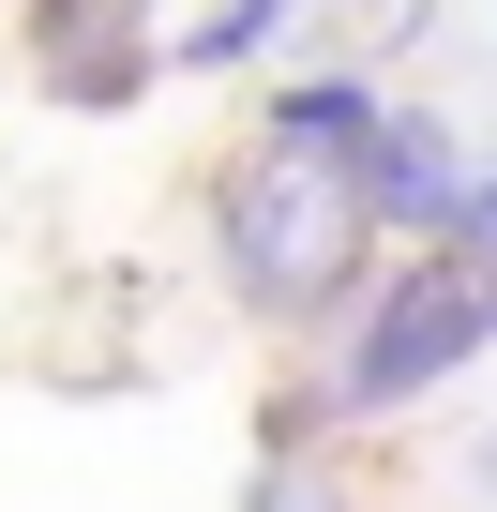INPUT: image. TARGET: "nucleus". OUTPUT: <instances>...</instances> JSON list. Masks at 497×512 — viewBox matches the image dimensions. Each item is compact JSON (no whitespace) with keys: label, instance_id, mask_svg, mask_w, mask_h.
<instances>
[{"label":"nucleus","instance_id":"1a4fd4ad","mask_svg":"<svg viewBox=\"0 0 497 512\" xmlns=\"http://www.w3.org/2000/svg\"><path fill=\"white\" fill-rule=\"evenodd\" d=\"M467 482H482V497H497V422H482V452H467Z\"/></svg>","mask_w":497,"mask_h":512},{"label":"nucleus","instance_id":"f03ea898","mask_svg":"<svg viewBox=\"0 0 497 512\" xmlns=\"http://www.w3.org/2000/svg\"><path fill=\"white\" fill-rule=\"evenodd\" d=\"M482 347H497V256L482 241H407L347 302V347L317 362V392H332V422H392V407L452 392Z\"/></svg>","mask_w":497,"mask_h":512},{"label":"nucleus","instance_id":"39448f33","mask_svg":"<svg viewBox=\"0 0 497 512\" xmlns=\"http://www.w3.org/2000/svg\"><path fill=\"white\" fill-rule=\"evenodd\" d=\"M302 46V0H211V16L166 31V76H241V61H272Z\"/></svg>","mask_w":497,"mask_h":512},{"label":"nucleus","instance_id":"6e6552de","mask_svg":"<svg viewBox=\"0 0 497 512\" xmlns=\"http://www.w3.org/2000/svg\"><path fill=\"white\" fill-rule=\"evenodd\" d=\"M452 241H482V256H497V166H467V211H452Z\"/></svg>","mask_w":497,"mask_h":512},{"label":"nucleus","instance_id":"7ed1b4c3","mask_svg":"<svg viewBox=\"0 0 497 512\" xmlns=\"http://www.w3.org/2000/svg\"><path fill=\"white\" fill-rule=\"evenodd\" d=\"M16 31H31V91H46L61 121H121V106H151V76H166L151 0H16Z\"/></svg>","mask_w":497,"mask_h":512},{"label":"nucleus","instance_id":"20e7f679","mask_svg":"<svg viewBox=\"0 0 497 512\" xmlns=\"http://www.w3.org/2000/svg\"><path fill=\"white\" fill-rule=\"evenodd\" d=\"M362 196H377V241H452V211H467V136H452L437 106H392V121L362 136Z\"/></svg>","mask_w":497,"mask_h":512},{"label":"nucleus","instance_id":"f257e3e1","mask_svg":"<svg viewBox=\"0 0 497 512\" xmlns=\"http://www.w3.org/2000/svg\"><path fill=\"white\" fill-rule=\"evenodd\" d=\"M196 241H211V287L257 332H332L377 287V256H392L377 196H362V151H302V136H257V121L211 151Z\"/></svg>","mask_w":497,"mask_h":512},{"label":"nucleus","instance_id":"423d86ee","mask_svg":"<svg viewBox=\"0 0 497 512\" xmlns=\"http://www.w3.org/2000/svg\"><path fill=\"white\" fill-rule=\"evenodd\" d=\"M422 16L437 0H302V46H317V76H377L392 46H422Z\"/></svg>","mask_w":497,"mask_h":512},{"label":"nucleus","instance_id":"0eeeda50","mask_svg":"<svg viewBox=\"0 0 497 512\" xmlns=\"http://www.w3.org/2000/svg\"><path fill=\"white\" fill-rule=\"evenodd\" d=\"M241 512H362V497H347V467H317V452H257Z\"/></svg>","mask_w":497,"mask_h":512}]
</instances>
